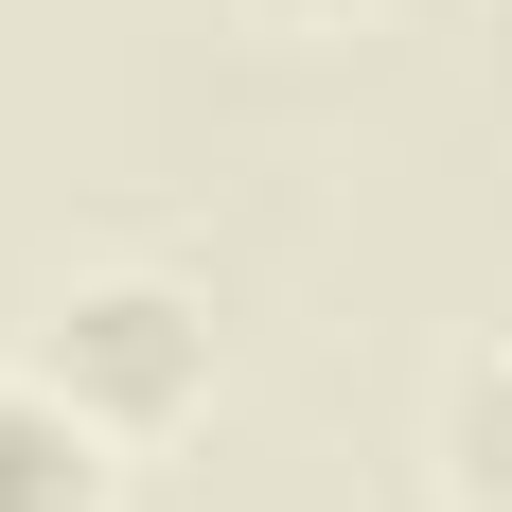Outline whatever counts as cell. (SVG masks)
I'll return each instance as SVG.
<instances>
[{
	"label": "cell",
	"instance_id": "obj_1",
	"mask_svg": "<svg viewBox=\"0 0 512 512\" xmlns=\"http://www.w3.org/2000/svg\"><path fill=\"white\" fill-rule=\"evenodd\" d=\"M18 354H36L106 442H177V424L212 407V301L159 283V265H89V283H53Z\"/></svg>",
	"mask_w": 512,
	"mask_h": 512
},
{
	"label": "cell",
	"instance_id": "obj_2",
	"mask_svg": "<svg viewBox=\"0 0 512 512\" xmlns=\"http://www.w3.org/2000/svg\"><path fill=\"white\" fill-rule=\"evenodd\" d=\"M124 460L142 442H106L36 354H0V512H124Z\"/></svg>",
	"mask_w": 512,
	"mask_h": 512
},
{
	"label": "cell",
	"instance_id": "obj_3",
	"mask_svg": "<svg viewBox=\"0 0 512 512\" xmlns=\"http://www.w3.org/2000/svg\"><path fill=\"white\" fill-rule=\"evenodd\" d=\"M424 442H442V495L460 512H512V336H477V354L442 371V424H424Z\"/></svg>",
	"mask_w": 512,
	"mask_h": 512
},
{
	"label": "cell",
	"instance_id": "obj_4",
	"mask_svg": "<svg viewBox=\"0 0 512 512\" xmlns=\"http://www.w3.org/2000/svg\"><path fill=\"white\" fill-rule=\"evenodd\" d=\"M248 18H283V36H336V18H371V0H248Z\"/></svg>",
	"mask_w": 512,
	"mask_h": 512
}]
</instances>
